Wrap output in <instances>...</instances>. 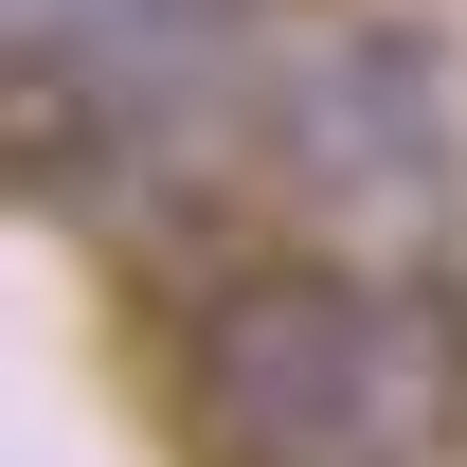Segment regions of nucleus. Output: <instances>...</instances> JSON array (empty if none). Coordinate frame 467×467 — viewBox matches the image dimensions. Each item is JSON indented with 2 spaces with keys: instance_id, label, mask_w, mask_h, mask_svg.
<instances>
[{
  "instance_id": "nucleus-1",
  "label": "nucleus",
  "mask_w": 467,
  "mask_h": 467,
  "mask_svg": "<svg viewBox=\"0 0 467 467\" xmlns=\"http://www.w3.org/2000/svg\"><path fill=\"white\" fill-rule=\"evenodd\" d=\"M180 359L252 467H431L467 431V306L396 270H324V252L216 270Z\"/></svg>"
},
{
  "instance_id": "nucleus-2",
  "label": "nucleus",
  "mask_w": 467,
  "mask_h": 467,
  "mask_svg": "<svg viewBox=\"0 0 467 467\" xmlns=\"http://www.w3.org/2000/svg\"><path fill=\"white\" fill-rule=\"evenodd\" d=\"M252 144H270V180H288L306 216H431L467 180V72L413 18H324V36L270 55Z\"/></svg>"
},
{
  "instance_id": "nucleus-3",
  "label": "nucleus",
  "mask_w": 467,
  "mask_h": 467,
  "mask_svg": "<svg viewBox=\"0 0 467 467\" xmlns=\"http://www.w3.org/2000/svg\"><path fill=\"white\" fill-rule=\"evenodd\" d=\"M18 36H198V18H270V0H0Z\"/></svg>"
}]
</instances>
